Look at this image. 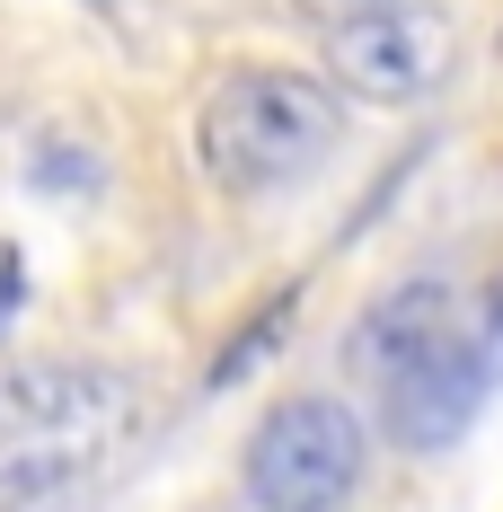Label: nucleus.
Masks as SVG:
<instances>
[{
  "instance_id": "f257e3e1",
  "label": "nucleus",
  "mask_w": 503,
  "mask_h": 512,
  "mask_svg": "<svg viewBox=\"0 0 503 512\" xmlns=\"http://www.w3.org/2000/svg\"><path fill=\"white\" fill-rule=\"evenodd\" d=\"M353 371L380 389V415L406 451H442L459 442V424L486 407L495 389V345L459 318L451 283H398L389 301L353 327Z\"/></svg>"
},
{
  "instance_id": "f03ea898",
  "label": "nucleus",
  "mask_w": 503,
  "mask_h": 512,
  "mask_svg": "<svg viewBox=\"0 0 503 512\" xmlns=\"http://www.w3.org/2000/svg\"><path fill=\"white\" fill-rule=\"evenodd\" d=\"M133 433V380L106 362H9L0 371V504H27L98 468Z\"/></svg>"
},
{
  "instance_id": "7ed1b4c3",
  "label": "nucleus",
  "mask_w": 503,
  "mask_h": 512,
  "mask_svg": "<svg viewBox=\"0 0 503 512\" xmlns=\"http://www.w3.org/2000/svg\"><path fill=\"white\" fill-rule=\"evenodd\" d=\"M336 133H345L336 89H318L309 71H283V62H248L212 80L195 115V159L221 195H274L336 151Z\"/></svg>"
},
{
  "instance_id": "20e7f679",
  "label": "nucleus",
  "mask_w": 503,
  "mask_h": 512,
  "mask_svg": "<svg viewBox=\"0 0 503 512\" xmlns=\"http://www.w3.org/2000/svg\"><path fill=\"white\" fill-rule=\"evenodd\" d=\"M256 512H345L362 486V424L345 398H283L265 407V424L248 433V460H239Z\"/></svg>"
},
{
  "instance_id": "39448f33",
  "label": "nucleus",
  "mask_w": 503,
  "mask_h": 512,
  "mask_svg": "<svg viewBox=\"0 0 503 512\" xmlns=\"http://www.w3.org/2000/svg\"><path fill=\"white\" fill-rule=\"evenodd\" d=\"M327 62H336V80L362 89V98H424V89H442V71H451V27L433 18V9H415V0H389V9H362L345 27H327Z\"/></svg>"
},
{
  "instance_id": "423d86ee",
  "label": "nucleus",
  "mask_w": 503,
  "mask_h": 512,
  "mask_svg": "<svg viewBox=\"0 0 503 512\" xmlns=\"http://www.w3.org/2000/svg\"><path fill=\"white\" fill-rule=\"evenodd\" d=\"M362 9H389V0H301L309 27H345V18H362Z\"/></svg>"
},
{
  "instance_id": "0eeeda50",
  "label": "nucleus",
  "mask_w": 503,
  "mask_h": 512,
  "mask_svg": "<svg viewBox=\"0 0 503 512\" xmlns=\"http://www.w3.org/2000/svg\"><path fill=\"white\" fill-rule=\"evenodd\" d=\"M18 301H27V265H18V248H0V318Z\"/></svg>"
}]
</instances>
